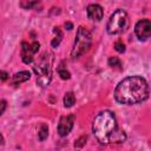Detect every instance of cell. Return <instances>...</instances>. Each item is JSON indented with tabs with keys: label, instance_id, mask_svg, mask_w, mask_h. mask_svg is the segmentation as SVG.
I'll list each match as a JSON object with an SVG mask.
<instances>
[{
	"label": "cell",
	"instance_id": "cell-13",
	"mask_svg": "<svg viewBox=\"0 0 151 151\" xmlns=\"http://www.w3.org/2000/svg\"><path fill=\"white\" fill-rule=\"evenodd\" d=\"M58 73H59V76H60V78L64 79V80H67V79L71 78V74H70V72L66 70V66L64 65V63H60V65L58 66Z\"/></svg>",
	"mask_w": 151,
	"mask_h": 151
},
{
	"label": "cell",
	"instance_id": "cell-3",
	"mask_svg": "<svg viewBox=\"0 0 151 151\" xmlns=\"http://www.w3.org/2000/svg\"><path fill=\"white\" fill-rule=\"evenodd\" d=\"M52 63L53 54L46 52L39 59V61L33 66V70L37 74V83L40 86H47L52 79Z\"/></svg>",
	"mask_w": 151,
	"mask_h": 151
},
{
	"label": "cell",
	"instance_id": "cell-22",
	"mask_svg": "<svg viewBox=\"0 0 151 151\" xmlns=\"http://www.w3.org/2000/svg\"><path fill=\"white\" fill-rule=\"evenodd\" d=\"M65 27L70 31V29H72V28H73V25H72L71 22H68V21H67V22H65Z\"/></svg>",
	"mask_w": 151,
	"mask_h": 151
},
{
	"label": "cell",
	"instance_id": "cell-7",
	"mask_svg": "<svg viewBox=\"0 0 151 151\" xmlns=\"http://www.w3.org/2000/svg\"><path fill=\"white\" fill-rule=\"evenodd\" d=\"M134 33L139 40H146L151 35V21L149 19L139 20L134 26Z\"/></svg>",
	"mask_w": 151,
	"mask_h": 151
},
{
	"label": "cell",
	"instance_id": "cell-1",
	"mask_svg": "<svg viewBox=\"0 0 151 151\" xmlns=\"http://www.w3.org/2000/svg\"><path fill=\"white\" fill-rule=\"evenodd\" d=\"M147 81L139 76L127 77L123 79L114 90V99L119 104L134 105L149 98Z\"/></svg>",
	"mask_w": 151,
	"mask_h": 151
},
{
	"label": "cell",
	"instance_id": "cell-4",
	"mask_svg": "<svg viewBox=\"0 0 151 151\" xmlns=\"http://www.w3.org/2000/svg\"><path fill=\"white\" fill-rule=\"evenodd\" d=\"M92 44V35L90 33V31L87 28H85L84 26H79L77 34H76V39H74V44L71 51V57L72 59H78L81 54H84L85 52H87L91 47Z\"/></svg>",
	"mask_w": 151,
	"mask_h": 151
},
{
	"label": "cell",
	"instance_id": "cell-12",
	"mask_svg": "<svg viewBox=\"0 0 151 151\" xmlns=\"http://www.w3.org/2000/svg\"><path fill=\"white\" fill-rule=\"evenodd\" d=\"M74 103H76V97H74L73 92H66L64 96V106L72 107Z\"/></svg>",
	"mask_w": 151,
	"mask_h": 151
},
{
	"label": "cell",
	"instance_id": "cell-11",
	"mask_svg": "<svg viewBox=\"0 0 151 151\" xmlns=\"http://www.w3.org/2000/svg\"><path fill=\"white\" fill-rule=\"evenodd\" d=\"M126 139V134L123 130H119L118 127L114 130V132L110 136L109 143H123Z\"/></svg>",
	"mask_w": 151,
	"mask_h": 151
},
{
	"label": "cell",
	"instance_id": "cell-5",
	"mask_svg": "<svg viewBox=\"0 0 151 151\" xmlns=\"http://www.w3.org/2000/svg\"><path fill=\"white\" fill-rule=\"evenodd\" d=\"M127 25H129L127 13L123 9H117L110 17L107 25H106V29H107L109 34L116 35V34L123 33L125 31V28L127 27Z\"/></svg>",
	"mask_w": 151,
	"mask_h": 151
},
{
	"label": "cell",
	"instance_id": "cell-16",
	"mask_svg": "<svg viewBox=\"0 0 151 151\" xmlns=\"http://www.w3.org/2000/svg\"><path fill=\"white\" fill-rule=\"evenodd\" d=\"M109 66L113 67V68H118V70H122V63L120 60L117 58V57H111L109 59Z\"/></svg>",
	"mask_w": 151,
	"mask_h": 151
},
{
	"label": "cell",
	"instance_id": "cell-6",
	"mask_svg": "<svg viewBox=\"0 0 151 151\" xmlns=\"http://www.w3.org/2000/svg\"><path fill=\"white\" fill-rule=\"evenodd\" d=\"M39 42L33 41L31 45H28L26 41H22L21 44V59L25 64H31L33 61V54L39 51Z\"/></svg>",
	"mask_w": 151,
	"mask_h": 151
},
{
	"label": "cell",
	"instance_id": "cell-2",
	"mask_svg": "<svg viewBox=\"0 0 151 151\" xmlns=\"http://www.w3.org/2000/svg\"><path fill=\"white\" fill-rule=\"evenodd\" d=\"M117 129L116 117L111 111H103L98 113L92 124V131L94 137L101 144H109L110 136Z\"/></svg>",
	"mask_w": 151,
	"mask_h": 151
},
{
	"label": "cell",
	"instance_id": "cell-17",
	"mask_svg": "<svg viewBox=\"0 0 151 151\" xmlns=\"http://www.w3.org/2000/svg\"><path fill=\"white\" fill-rule=\"evenodd\" d=\"M37 5H38L37 1H21L20 2V6L22 8H25V9H31V8H33Z\"/></svg>",
	"mask_w": 151,
	"mask_h": 151
},
{
	"label": "cell",
	"instance_id": "cell-9",
	"mask_svg": "<svg viewBox=\"0 0 151 151\" xmlns=\"http://www.w3.org/2000/svg\"><path fill=\"white\" fill-rule=\"evenodd\" d=\"M86 12H87L88 19H91L92 21H100L103 19V15H104L103 7L100 5H98V4L88 5L87 8H86Z\"/></svg>",
	"mask_w": 151,
	"mask_h": 151
},
{
	"label": "cell",
	"instance_id": "cell-14",
	"mask_svg": "<svg viewBox=\"0 0 151 151\" xmlns=\"http://www.w3.org/2000/svg\"><path fill=\"white\" fill-rule=\"evenodd\" d=\"M53 31H54V33L57 34V37L52 40L51 45H52V47H58L59 44H60V41H61V39H63V33H61V31L59 29V27H54Z\"/></svg>",
	"mask_w": 151,
	"mask_h": 151
},
{
	"label": "cell",
	"instance_id": "cell-8",
	"mask_svg": "<svg viewBox=\"0 0 151 151\" xmlns=\"http://www.w3.org/2000/svg\"><path fill=\"white\" fill-rule=\"evenodd\" d=\"M74 120H76L74 114H68V116L61 117L59 120V124H58V133L61 137L67 136L71 132V130L73 129Z\"/></svg>",
	"mask_w": 151,
	"mask_h": 151
},
{
	"label": "cell",
	"instance_id": "cell-18",
	"mask_svg": "<svg viewBox=\"0 0 151 151\" xmlns=\"http://www.w3.org/2000/svg\"><path fill=\"white\" fill-rule=\"evenodd\" d=\"M86 139H87L86 136H81V137H79V138L76 140L74 146H76V147H81V146H84L85 143H86Z\"/></svg>",
	"mask_w": 151,
	"mask_h": 151
},
{
	"label": "cell",
	"instance_id": "cell-19",
	"mask_svg": "<svg viewBox=\"0 0 151 151\" xmlns=\"http://www.w3.org/2000/svg\"><path fill=\"white\" fill-rule=\"evenodd\" d=\"M114 50H116L117 52H119V53H123V52H125V45H124L120 40H118V41L114 44Z\"/></svg>",
	"mask_w": 151,
	"mask_h": 151
},
{
	"label": "cell",
	"instance_id": "cell-15",
	"mask_svg": "<svg viewBox=\"0 0 151 151\" xmlns=\"http://www.w3.org/2000/svg\"><path fill=\"white\" fill-rule=\"evenodd\" d=\"M47 136H48V127H47V125H41V127H40V130H39V132H38V137H39V140H45L46 138H47Z\"/></svg>",
	"mask_w": 151,
	"mask_h": 151
},
{
	"label": "cell",
	"instance_id": "cell-20",
	"mask_svg": "<svg viewBox=\"0 0 151 151\" xmlns=\"http://www.w3.org/2000/svg\"><path fill=\"white\" fill-rule=\"evenodd\" d=\"M6 106H7V104H6V100H0V116L5 112V110H6Z\"/></svg>",
	"mask_w": 151,
	"mask_h": 151
},
{
	"label": "cell",
	"instance_id": "cell-10",
	"mask_svg": "<svg viewBox=\"0 0 151 151\" xmlns=\"http://www.w3.org/2000/svg\"><path fill=\"white\" fill-rule=\"evenodd\" d=\"M29 78H31V73H29L28 71H21V72L15 73V74L12 77L11 83H12L13 85H19V84H21V83L27 81Z\"/></svg>",
	"mask_w": 151,
	"mask_h": 151
},
{
	"label": "cell",
	"instance_id": "cell-21",
	"mask_svg": "<svg viewBox=\"0 0 151 151\" xmlns=\"http://www.w3.org/2000/svg\"><path fill=\"white\" fill-rule=\"evenodd\" d=\"M7 78H8V73L5 71H0V79L5 81V80H7Z\"/></svg>",
	"mask_w": 151,
	"mask_h": 151
}]
</instances>
